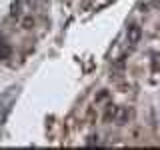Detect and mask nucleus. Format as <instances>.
Instances as JSON below:
<instances>
[{"label": "nucleus", "mask_w": 160, "mask_h": 150, "mask_svg": "<svg viewBox=\"0 0 160 150\" xmlns=\"http://www.w3.org/2000/svg\"><path fill=\"white\" fill-rule=\"evenodd\" d=\"M112 120L118 124V126L126 124L130 120V110L126 106H116V108H114V114H112Z\"/></svg>", "instance_id": "f257e3e1"}, {"label": "nucleus", "mask_w": 160, "mask_h": 150, "mask_svg": "<svg viewBox=\"0 0 160 150\" xmlns=\"http://www.w3.org/2000/svg\"><path fill=\"white\" fill-rule=\"evenodd\" d=\"M140 36H142V28H140L138 24H130L126 28V40L132 44V46L140 42Z\"/></svg>", "instance_id": "f03ea898"}, {"label": "nucleus", "mask_w": 160, "mask_h": 150, "mask_svg": "<svg viewBox=\"0 0 160 150\" xmlns=\"http://www.w3.org/2000/svg\"><path fill=\"white\" fill-rule=\"evenodd\" d=\"M154 6H156V0H140L138 10L140 12H148V10H152Z\"/></svg>", "instance_id": "7ed1b4c3"}, {"label": "nucleus", "mask_w": 160, "mask_h": 150, "mask_svg": "<svg viewBox=\"0 0 160 150\" xmlns=\"http://www.w3.org/2000/svg\"><path fill=\"white\" fill-rule=\"evenodd\" d=\"M22 26H24V28H32V26H34V18H30V16L24 18V20H22Z\"/></svg>", "instance_id": "20e7f679"}, {"label": "nucleus", "mask_w": 160, "mask_h": 150, "mask_svg": "<svg viewBox=\"0 0 160 150\" xmlns=\"http://www.w3.org/2000/svg\"><path fill=\"white\" fill-rule=\"evenodd\" d=\"M12 16H20V2L12 4Z\"/></svg>", "instance_id": "39448f33"}]
</instances>
